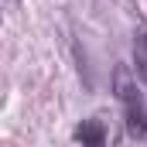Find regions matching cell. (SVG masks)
<instances>
[{"instance_id": "obj_1", "label": "cell", "mask_w": 147, "mask_h": 147, "mask_svg": "<svg viewBox=\"0 0 147 147\" xmlns=\"http://www.w3.org/2000/svg\"><path fill=\"white\" fill-rule=\"evenodd\" d=\"M113 92L123 106V120H127V134L134 140H147V106L144 96L137 89V82L130 79V69L127 65H116L113 69Z\"/></svg>"}, {"instance_id": "obj_3", "label": "cell", "mask_w": 147, "mask_h": 147, "mask_svg": "<svg viewBox=\"0 0 147 147\" xmlns=\"http://www.w3.org/2000/svg\"><path fill=\"white\" fill-rule=\"evenodd\" d=\"M134 69L147 82V28H137L134 34Z\"/></svg>"}, {"instance_id": "obj_2", "label": "cell", "mask_w": 147, "mask_h": 147, "mask_svg": "<svg viewBox=\"0 0 147 147\" xmlns=\"http://www.w3.org/2000/svg\"><path fill=\"white\" fill-rule=\"evenodd\" d=\"M75 140H79V147H106V123L96 116L82 120L75 127Z\"/></svg>"}]
</instances>
